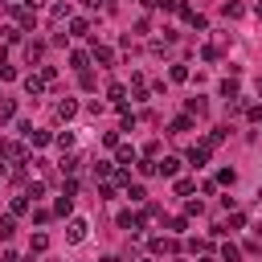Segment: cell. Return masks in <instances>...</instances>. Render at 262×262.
I'll list each match as a JSON object with an SVG mask.
<instances>
[{"instance_id":"1","label":"cell","mask_w":262,"mask_h":262,"mask_svg":"<svg viewBox=\"0 0 262 262\" xmlns=\"http://www.w3.org/2000/svg\"><path fill=\"white\" fill-rule=\"evenodd\" d=\"M86 233H90V221H86V217H70V225H66V242L78 246V242H86Z\"/></svg>"},{"instance_id":"2","label":"cell","mask_w":262,"mask_h":262,"mask_svg":"<svg viewBox=\"0 0 262 262\" xmlns=\"http://www.w3.org/2000/svg\"><path fill=\"white\" fill-rule=\"evenodd\" d=\"M20 86H25V94H29V98H37V94H45V78H41V74H29V78H25Z\"/></svg>"},{"instance_id":"3","label":"cell","mask_w":262,"mask_h":262,"mask_svg":"<svg viewBox=\"0 0 262 262\" xmlns=\"http://www.w3.org/2000/svg\"><path fill=\"white\" fill-rule=\"evenodd\" d=\"M188 164H192V168H205V164H209V143L192 147V151H188Z\"/></svg>"},{"instance_id":"4","label":"cell","mask_w":262,"mask_h":262,"mask_svg":"<svg viewBox=\"0 0 262 262\" xmlns=\"http://www.w3.org/2000/svg\"><path fill=\"white\" fill-rule=\"evenodd\" d=\"M74 115H78V102H74V98H61V102H57V119H66V123H70Z\"/></svg>"},{"instance_id":"5","label":"cell","mask_w":262,"mask_h":262,"mask_svg":"<svg viewBox=\"0 0 262 262\" xmlns=\"http://www.w3.org/2000/svg\"><path fill=\"white\" fill-rule=\"evenodd\" d=\"M156 168H160V176H176V172H180V160H176V156H164Z\"/></svg>"},{"instance_id":"6","label":"cell","mask_w":262,"mask_h":262,"mask_svg":"<svg viewBox=\"0 0 262 262\" xmlns=\"http://www.w3.org/2000/svg\"><path fill=\"white\" fill-rule=\"evenodd\" d=\"M119 225L123 229H143V217L139 213H119Z\"/></svg>"},{"instance_id":"7","label":"cell","mask_w":262,"mask_h":262,"mask_svg":"<svg viewBox=\"0 0 262 262\" xmlns=\"http://www.w3.org/2000/svg\"><path fill=\"white\" fill-rule=\"evenodd\" d=\"M151 250L156 254H176V242L172 237H151Z\"/></svg>"},{"instance_id":"8","label":"cell","mask_w":262,"mask_h":262,"mask_svg":"<svg viewBox=\"0 0 262 262\" xmlns=\"http://www.w3.org/2000/svg\"><path fill=\"white\" fill-rule=\"evenodd\" d=\"M12 233H16V217L8 213V217H0V242H8Z\"/></svg>"},{"instance_id":"9","label":"cell","mask_w":262,"mask_h":262,"mask_svg":"<svg viewBox=\"0 0 262 262\" xmlns=\"http://www.w3.org/2000/svg\"><path fill=\"white\" fill-rule=\"evenodd\" d=\"M16 119V102L12 98H0V123H12Z\"/></svg>"},{"instance_id":"10","label":"cell","mask_w":262,"mask_h":262,"mask_svg":"<svg viewBox=\"0 0 262 262\" xmlns=\"http://www.w3.org/2000/svg\"><path fill=\"white\" fill-rule=\"evenodd\" d=\"M25 57H29V61H41V57H45V45H41V41H29V45H25Z\"/></svg>"},{"instance_id":"11","label":"cell","mask_w":262,"mask_h":262,"mask_svg":"<svg viewBox=\"0 0 262 262\" xmlns=\"http://www.w3.org/2000/svg\"><path fill=\"white\" fill-rule=\"evenodd\" d=\"M115 160H119V164H131V160H135V147H131V143H119V147H115Z\"/></svg>"},{"instance_id":"12","label":"cell","mask_w":262,"mask_h":262,"mask_svg":"<svg viewBox=\"0 0 262 262\" xmlns=\"http://www.w3.org/2000/svg\"><path fill=\"white\" fill-rule=\"evenodd\" d=\"M82 164H86L82 156H66V160H61V172H66V176H74V172H78Z\"/></svg>"},{"instance_id":"13","label":"cell","mask_w":262,"mask_h":262,"mask_svg":"<svg viewBox=\"0 0 262 262\" xmlns=\"http://www.w3.org/2000/svg\"><path fill=\"white\" fill-rule=\"evenodd\" d=\"M94 61H98V66H111V61H115V53H111L106 45H94Z\"/></svg>"},{"instance_id":"14","label":"cell","mask_w":262,"mask_h":262,"mask_svg":"<svg viewBox=\"0 0 262 262\" xmlns=\"http://www.w3.org/2000/svg\"><path fill=\"white\" fill-rule=\"evenodd\" d=\"M70 66H74V70H86V66H90V53L74 49V53H70Z\"/></svg>"},{"instance_id":"15","label":"cell","mask_w":262,"mask_h":262,"mask_svg":"<svg viewBox=\"0 0 262 262\" xmlns=\"http://www.w3.org/2000/svg\"><path fill=\"white\" fill-rule=\"evenodd\" d=\"M106 94H111V102H115V106H123V94H127V86L111 82V86H106Z\"/></svg>"},{"instance_id":"16","label":"cell","mask_w":262,"mask_h":262,"mask_svg":"<svg viewBox=\"0 0 262 262\" xmlns=\"http://www.w3.org/2000/svg\"><path fill=\"white\" fill-rule=\"evenodd\" d=\"M8 213H12V217H25V213H29V196H16V201L8 205Z\"/></svg>"},{"instance_id":"17","label":"cell","mask_w":262,"mask_h":262,"mask_svg":"<svg viewBox=\"0 0 262 262\" xmlns=\"http://www.w3.org/2000/svg\"><path fill=\"white\" fill-rule=\"evenodd\" d=\"M184 229H188V217H172V221H168V233H172V237H180Z\"/></svg>"},{"instance_id":"18","label":"cell","mask_w":262,"mask_h":262,"mask_svg":"<svg viewBox=\"0 0 262 262\" xmlns=\"http://www.w3.org/2000/svg\"><path fill=\"white\" fill-rule=\"evenodd\" d=\"M221 262H242V250L225 242V246H221Z\"/></svg>"},{"instance_id":"19","label":"cell","mask_w":262,"mask_h":262,"mask_svg":"<svg viewBox=\"0 0 262 262\" xmlns=\"http://www.w3.org/2000/svg\"><path fill=\"white\" fill-rule=\"evenodd\" d=\"M70 33H74V37H86V33H90V20H82V16L70 20Z\"/></svg>"},{"instance_id":"20","label":"cell","mask_w":262,"mask_h":262,"mask_svg":"<svg viewBox=\"0 0 262 262\" xmlns=\"http://www.w3.org/2000/svg\"><path fill=\"white\" fill-rule=\"evenodd\" d=\"M29 250H37V254H45V250H49V237H45V233H33V242H29Z\"/></svg>"},{"instance_id":"21","label":"cell","mask_w":262,"mask_h":262,"mask_svg":"<svg viewBox=\"0 0 262 262\" xmlns=\"http://www.w3.org/2000/svg\"><path fill=\"white\" fill-rule=\"evenodd\" d=\"M205 111H209L205 98H188V115H205Z\"/></svg>"},{"instance_id":"22","label":"cell","mask_w":262,"mask_h":262,"mask_svg":"<svg viewBox=\"0 0 262 262\" xmlns=\"http://www.w3.org/2000/svg\"><path fill=\"white\" fill-rule=\"evenodd\" d=\"M180 131H192V119H188V115H180V119L172 123V135H180Z\"/></svg>"},{"instance_id":"23","label":"cell","mask_w":262,"mask_h":262,"mask_svg":"<svg viewBox=\"0 0 262 262\" xmlns=\"http://www.w3.org/2000/svg\"><path fill=\"white\" fill-rule=\"evenodd\" d=\"M127 196L139 205V201H147V192H143V184H127Z\"/></svg>"},{"instance_id":"24","label":"cell","mask_w":262,"mask_h":262,"mask_svg":"<svg viewBox=\"0 0 262 262\" xmlns=\"http://www.w3.org/2000/svg\"><path fill=\"white\" fill-rule=\"evenodd\" d=\"M70 16V4H53V25H61Z\"/></svg>"},{"instance_id":"25","label":"cell","mask_w":262,"mask_h":262,"mask_svg":"<svg viewBox=\"0 0 262 262\" xmlns=\"http://www.w3.org/2000/svg\"><path fill=\"white\" fill-rule=\"evenodd\" d=\"M221 12H225V16H229V20H237V16H242V4H237V0H229V4H225V8H221Z\"/></svg>"},{"instance_id":"26","label":"cell","mask_w":262,"mask_h":262,"mask_svg":"<svg viewBox=\"0 0 262 262\" xmlns=\"http://www.w3.org/2000/svg\"><path fill=\"white\" fill-rule=\"evenodd\" d=\"M221 98L233 102V98H237V82H221Z\"/></svg>"},{"instance_id":"27","label":"cell","mask_w":262,"mask_h":262,"mask_svg":"<svg viewBox=\"0 0 262 262\" xmlns=\"http://www.w3.org/2000/svg\"><path fill=\"white\" fill-rule=\"evenodd\" d=\"M160 168H156V160H139V176H156Z\"/></svg>"},{"instance_id":"28","label":"cell","mask_w":262,"mask_h":262,"mask_svg":"<svg viewBox=\"0 0 262 262\" xmlns=\"http://www.w3.org/2000/svg\"><path fill=\"white\" fill-rule=\"evenodd\" d=\"M217 180H221V184H229V188H233V180H237V172H233V168H221V172H217Z\"/></svg>"},{"instance_id":"29","label":"cell","mask_w":262,"mask_h":262,"mask_svg":"<svg viewBox=\"0 0 262 262\" xmlns=\"http://www.w3.org/2000/svg\"><path fill=\"white\" fill-rule=\"evenodd\" d=\"M16 20H20V29H33V12H29V8H20V12H16Z\"/></svg>"},{"instance_id":"30","label":"cell","mask_w":262,"mask_h":262,"mask_svg":"<svg viewBox=\"0 0 262 262\" xmlns=\"http://www.w3.org/2000/svg\"><path fill=\"white\" fill-rule=\"evenodd\" d=\"M41 78H45V86H53V82H57V70H53V66H45V70H41Z\"/></svg>"},{"instance_id":"31","label":"cell","mask_w":262,"mask_h":262,"mask_svg":"<svg viewBox=\"0 0 262 262\" xmlns=\"http://www.w3.org/2000/svg\"><path fill=\"white\" fill-rule=\"evenodd\" d=\"M57 147H74V131H61L57 135Z\"/></svg>"},{"instance_id":"32","label":"cell","mask_w":262,"mask_h":262,"mask_svg":"<svg viewBox=\"0 0 262 262\" xmlns=\"http://www.w3.org/2000/svg\"><path fill=\"white\" fill-rule=\"evenodd\" d=\"M53 209H57V213H61V217H66V213H70V196H66V192H61V196H57V205H53Z\"/></svg>"},{"instance_id":"33","label":"cell","mask_w":262,"mask_h":262,"mask_svg":"<svg viewBox=\"0 0 262 262\" xmlns=\"http://www.w3.org/2000/svg\"><path fill=\"white\" fill-rule=\"evenodd\" d=\"M188 250H192V254H205V250H209V242H201V237H192V242H188Z\"/></svg>"},{"instance_id":"34","label":"cell","mask_w":262,"mask_h":262,"mask_svg":"<svg viewBox=\"0 0 262 262\" xmlns=\"http://www.w3.org/2000/svg\"><path fill=\"white\" fill-rule=\"evenodd\" d=\"M0 66H8V53H4V49H0Z\"/></svg>"},{"instance_id":"35","label":"cell","mask_w":262,"mask_h":262,"mask_svg":"<svg viewBox=\"0 0 262 262\" xmlns=\"http://www.w3.org/2000/svg\"><path fill=\"white\" fill-rule=\"evenodd\" d=\"M254 12H258V16H262V4H254Z\"/></svg>"},{"instance_id":"36","label":"cell","mask_w":262,"mask_h":262,"mask_svg":"<svg viewBox=\"0 0 262 262\" xmlns=\"http://www.w3.org/2000/svg\"><path fill=\"white\" fill-rule=\"evenodd\" d=\"M258 94H262V86H258Z\"/></svg>"}]
</instances>
